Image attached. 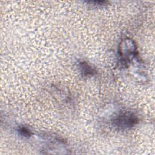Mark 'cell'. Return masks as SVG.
<instances>
[{
	"label": "cell",
	"mask_w": 155,
	"mask_h": 155,
	"mask_svg": "<svg viewBox=\"0 0 155 155\" xmlns=\"http://www.w3.org/2000/svg\"><path fill=\"white\" fill-rule=\"evenodd\" d=\"M137 118L131 113H124L119 115L114 122L117 127L122 128H129L133 127L137 122Z\"/></svg>",
	"instance_id": "cell-1"
},
{
	"label": "cell",
	"mask_w": 155,
	"mask_h": 155,
	"mask_svg": "<svg viewBox=\"0 0 155 155\" xmlns=\"http://www.w3.org/2000/svg\"><path fill=\"white\" fill-rule=\"evenodd\" d=\"M81 68L82 69V71L84 74H91L93 75V73H95L96 71L94 69H93L90 66H89L85 62H81Z\"/></svg>",
	"instance_id": "cell-2"
},
{
	"label": "cell",
	"mask_w": 155,
	"mask_h": 155,
	"mask_svg": "<svg viewBox=\"0 0 155 155\" xmlns=\"http://www.w3.org/2000/svg\"><path fill=\"white\" fill-rule=\"evenodd\" d=\"M19 133L21 135L25 137H30L31 134V131L25 127H21L19 129Z\"/></svg>",
	"instance_id": "cell-3"
}]
</instances>
